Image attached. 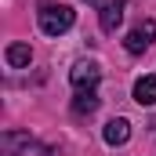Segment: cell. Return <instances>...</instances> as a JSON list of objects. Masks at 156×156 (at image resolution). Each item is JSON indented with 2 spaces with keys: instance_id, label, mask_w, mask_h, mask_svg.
Listing matches in <instances>:
<instances>
[{
  "instance_id": "cell-1",
  "label": "cell",
  "mask_w": 156,
  "mask_h": 156,
  "mask_svg": "<svg viewBox=\"0 0 156 156\" xmlns=\"http://www.w3.org/2000/svg\"><path fill=\"white\" fill-rule=\"evenodd\" d=\"M40 29L47 33V37H62V33H69L73 29V22H76V11L69 7V4H51V0H40Z\"/></svg>"
},
{
  "instance_id": "cell-2",
  "label": "cell",
  "mask_w": 156,
  "mask_h": 156,
  "mask_svg": "<svg viewBox=\"0 0 156 156\" xmlns=\"http://www.w3.org/2000/svg\"><path fill=\"white\" fill-rule=\"evenodd\" d=\"M98 80H102V66H98L94 58H80L76 66L69 69V83H73L76 91H94Z\"/></svg>"
},
{
  "instance_id": "cell-3",
  "label": "cell",
  "mask_w": 156,
  "mask_h": 156,
  "mask_svg": "<svg viewBox=\"0 0 156 156\" xmlns=\"http://www.w3.org/2000/svg\"><path fill=\"white\" fill-rule=\"evenodd\" d=\"M156 44V22L153 18H142L131 33H127V40H123V47L131 51V55H142L145 47H153Z\"/></svg>"
},
{
  "instance_id": "cell-4",
  "label": "cell",
  "mask_w": 156,
  "mask_h": 156,
  "mask_svg": "<svg viewBox=\"0 0 156 156\" xmlns=\"http://www.w3.org/2000/svg\"><path fill=\"white\" fill-rule=\"evenodd\" d=\"M98 22H102L105 33H116L120 22H123V0H105L102 11H98Z\"/></svg>"
},
{
  "instance_id": "cell-5",
  "label": "cell",
  "mask_w": 156,
  "mask_h": 156,
  "mask_svg": "<svg viewBox=\"0 0 156 156\" xmlns=\"http://www.w3.org/2000/svg\"><path fill=\"white\" fill-rule=\"evenodd\" d=\"M102 138H105L109 145H123V142L131 138V123H127L123 116L109 120V123H105V131H102Z\"/></svg>"
},
{
  "instance_id": "cell-6",
  "label": "cell",
  "mask_w": 156,
  "mask_h": 156,
  "mask_svg": "<svg viewBox=\"0 0 156 156\" xmlns=\"http://www.w3.org/2000/svg\"><path fill=\"white\" fill-rule=\"evenodd\" d=\"M4 58H7L11 69H26V66L33 62V47H29V44H7Z\"/></svg>"
},
{
  "instance_id": "cell-7",
  "label": "cell",
  "mask_w": 156,
  "mask_h": 156,
  "mask_svg": "<svg viewBox=\"0 0 156 156\" xmlns=\"http://www.w3.org/2000/svg\"><path fill=\"white\" fill-rule=\"evenodd\" d=\"M134 102L138 105H156V76H138L134 80Z\"/></svg>"
},
{
  "instance_id": "cell-8",
  "label": "cell",
  "mask_w": 156,
  "mask_h": 156,
  "mask_svg": "<svg viewBox=\"0 0 156 156\" xmlns=\"http://www.w3.org/2000/svg\"><path fill=\"white\" fill-rule=\"evenodd\" d=\"M98 109V94L94 91H76V98H73V113L76 116H91Z\"/></svg>"
},
{
  "instance_id": "cell-9",
  "label": "cell",
  "mask_w": 156,
  "mask_h": 156,
  "mask_svg": "<svg viewBox=\"0 0 156 156\" xmlns=\"http://www.w3.org/2000/svg\"><path fill=\"white\" fill-rule=\"evenodd\" d=\"M91 4H98V7H102V4H105V0H91Z\"/></svg>"
}]
</instances>
